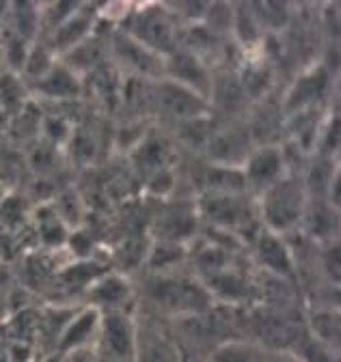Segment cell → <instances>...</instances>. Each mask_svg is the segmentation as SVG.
Returning a JSON list of instances; mask_svg holds the SVG:
<instances>
[{"label": "cell", "mask_w": 341, "mask_h": 362, "mask_svg": "<svg viewBox=\"0 0 341 362\" xmlns=\"http://www.w3.org/2000/svg\"><path fill=\"white\" fill-rule=\"evenodd\" d=\"M143 300L149 315L158 317V320L170 317L173 322L182 320V317L207 313L216 306L197 276L178 274V269L151 274L145 281Z\"/></svg>", "instance_id": "1"}, {"label": "cell", "mask_w": 341, "mask_h": 362, "mask_svg": "<svg viewBox=\"0 0 341 362\" xmlns=\"http://www.w3.org/2000/svg\"><path fill=\"white\" fill-rule=\"evenodd\" d=\"M255 201H258L255 211H258V220L264 229L287 238L301 229L309 205V194L303 184V175L287 173L260 197H255Z\"/></svg>", "instance_id": "2"}, {"label": "cell", "mask_w": 341, "mask_h": 362, "mask_svg": "<svg viewBox=\"0 0 341 362\" xmlns=\"http://www.w3.org/2000/svg\"><path fill=\"white\" fill-rule=\"evenodd\" d=\"M184 26L166 5H139L125 16L123 33L160 59L173 54L182 43Z\"/></svg>", "instance_id": "3"}, {"label": "cell", "mask_w": 341, "mask_h": 362, "mask_svg": "<svg viewBox=\"0 0 341 362\" xmlns=\"http://www.w3.org/2000/svg\"><path fill=\"white\" fill-rule=\"evenodd\" d=\"M137 349V320L130 310L102 313L96 354L102 362H132Z\"/></svg>", "instance_id": "4"}, {"label": "cell", "mask_w": 341, "mask_h": 362, "mask_svg": "<svg viewBox=\"0 0 341 362\" xmlns=\"http://www.w3.org/2000/svg\"><path fill=\"white\" fill-rule=\"evenodd\" d=\"M137 349L132 362H182V345L173 330L162 326L154 315H137Z\"/></svg>", "instance_id": "5"}, {"label": "cell", "mask_w": 341, "mask_h": 362, "mask_svg": "<svg viewBox=\"0 0 341 362\" xmlns=\"http://www.w3.org/2000/svg\"><path fill=\"white\" fill-rule=\"evenodd\" d=\"M253 149L255 143L244 121H229L227 125L214 127L203 147L209 164L229 168H242Z\"/></svg>", "instance_id": "6"}, {"label": "cell", "mask_w": 341, "mask_h": 362, "mask_svg": "<svg viewBox=\"0 0 341 362\" xmlns=\"http://www.w3.org/2000/svg\"><path fill=\"white\" fill-rule=\"evenodd\" d=\"M287 173V158L281 145L255 147L242 166L246 194H253V199L260 197L266 188L277 184Z\"/></svg>", "instance_id": "7"}, {"label": "cell", "mask_w": 341, "mask_h": 362, "mask_svg": "<svg viewBox=\"0 0 341 362\" xmlns=\"http://www.w3.org/2000/svg\"><path fill=\"white\" fill-rule=\"evenodd\" d=\"M333 74L328 71L326 65L322 63H311L305 67L303 74H298L294 84L285 90V95L281 100V108L285 115L301 112L309 108H320L324 98L328 95Z\"/></svg>", "instance_id": "8"}, {"label": "cell", "mask_w": 341, "mask_h": 362, "mask_svg": "<svg viewBox=\"0 0 341 362\" xmlns=\"http://www.w3.org/2000/svg\"><path fill=\"white\" fill-rule=\"evenodd\" d=\"M151 102L160 110L162 117L175 121L178 125L209 115V104L203 98H199L197 93H192V90L168 82L164 78L158 80V86L151 93Z\"/></svg>", "instance_id": "9"}, {"label": "cell", "mask_w": 341, "mask_h": 362, "mask_svg": "<svg viewBox=\"0 0 341 362\" xmlns=\"http://www.w3.org/2000/svg\"><path fill=\"white\" fill-rule=\"evenodd\" d=\"M164 80L180 84L199 98L207 102L209 88H212V78H214V67L201 61L197 54H192L186 48H178L173 54L164 59Z\"/></svg>", "instance_id": "10"}, {"label": "cell", "mask_w": 341, "mask_h": 362, "mask_svg": "<svg viewBox=\"0 0 341 362\" xmlns=\"http://www.w3.org/2000/svg\"><path fill=\"white\" fill-rule=\"evenodd\" d=\"M250 252L255 257V263L266 276L283 279L294 283L296 279V267H294V257L289 250V244L283 235H277L272 231H266L264 226L250 240Z\"/></svg>", "instance_id": "11"}, {"label": "cell", "mask_w": 341, "mask_h": 362, "mask_svg": "<svg viewBox=\"0 0 341 362\" xmlns=\"http://www.w3.org/2000/svg\"><path fill=\"white\" fill-rule=\"evenodd\" d=\"M110 50H112V57L117 59V63L130 74H134L139 78L162 80V76H164V59L149 52L145 45L134 41L130 35H125L123 30L117 33L110 39Z\"/></svg>", "instance_id": "12"}, {"label": "cell", "mask_w": 341, "mask_h": 362, "mask_svg": "<svg viewBox=\"0 0 341 362\" xmlns=\"http://www.w3.org/2000/svg\"><path fill=\"white\" fill-rule=\"evenodd\" d=\"M96 9L89 11V7L80 5L67 20H63L52 33H50V41L46 43L48 50L59 59L65 57L69 50H74L76 45H80L82 41H87L93 30H96Z\"/></svg>", "instance_id": "13"}, {"label": "cell", "mask_w": 341, "mask_h": 362, "mask_svg": "<svg viewBox=\"0 0 341 362\" xmlns=\"http://www.w3.org/2000/svg\"><path fill=\"white\" fill-rule=\"evenodd\" d=\"M100 317H102V313L91 306L74 310V315L69 317V322L65 324V328L59 337L54 354H69L74 349L96 347V339H98V330H100Z\"/></svg>", "instance_id": "14"}, {"label": "cell", "mask_w": 341, "mask_h": 362, "mask_svg": "<svg viewBox=\"0 0 341 362\" xmlns=\"http://www.w3.org/2000/svg\"><path fill=\"white\" fill-rule=\"evenodd\" d=\"M134 298L132 285L123 276H102L98 279L89 293H87V306L100 310V313H112V310H127V304Z\"/></svg>", "instance_id": "15"}, {"label": "cell", "mask_w": 341, "mask_h": 362, "mask_svg": "<svg viewBox=\"0 0 341 362\" xmlns=\"http://www.w3.org/2000/svg\"><path fill=\"white\" fill-rule=\"evenodd\" d=\"M35 88L39 95L48 100H71L80 93V78L57 59L50 71L35 82Z\"/></svg>", "instance_id": "16"}, {"label": "cell", "mask_w": 341, "mask_h": 362, "mask_svg": "<svg viewBox=\"0 0 341 362\" xmlns=\"http://www.w3.org/2000/svg\"><path fill=\"white\" fill-rule=\"evenodd\" d=\"M231 39H236L238 45L244 50H253L264 43L266 33L262 30L258 18L253 13L250 3L246 5H233V22H231Z\"/></svg>", "instance_id": "17"}, {"label": "cell", "mask_w": 341, "mask_h": 362, "mask_svg": "<svg viewBox=\"0 0 341 362\" xmlns=\"http://www.w3.org/2000/svg\"><path fill=\"white\" fill-rule=\"evenodd\" d=\"M305 330L322 345L339 351V310L337 308H311L305 317Z\"/></svg>", "instance_id": "18"}, {"label": "cell", "mask_w": 341, "mask_h": 362, "mask_svg": "<svg viewBox=\"0 0 341 362\" xmlns=\"http://www.w3.org/2000/svg\"><path fill=\"white\" fill-rule=\"evenodd\" d=\"M207 362H266V349L244 337L229 339L207 354Z\"/></svg>", "instance_id": "19"}, {"label": "cell", "mask_w": 341, "mask_h": 362, "mask_svg": "<svg viewBox=\"0 0 341 362\" xmlns=\"http://www.w3.org/2000/svg\"><path fill=\"white\" fill-rule=\"evenodd\" d=\"M291 351L301 358L303 362H339V351L322 345L320 341H316L307 330H303V334L298 337V341L294 343Z\"/></svg>", "instance_id": "20"}, {"label": "cell", "mask_w": 341, "mask_h": 362, "mask_svg": "<svg viewBox=\"0 0 341 362\" xmlns=\"http://www.w3.org/2000/svg\"><path fill=\"white\" fill-rule=\"evenodd\" d=\"M61 362H100L96 347H84V349H74L69 354H59Z\"/></svg>", "instance_id": "21"}, {"label": "cell", "mask_w": 341, "mask_h": 362, "mask_svg": "<svg viewBox=\"0 0 341 362\" xmlns=\"http://www.w3.org/2000/svg\"><path fill=\"white\" fill-rule=\"evenodd\" d=\"M266 362H303L291 349H281V351H266Z\"/></svg>", "instance_id": "22"}, {"label": "cell", "mask_w": 341, "mask_h": 362, "mask_svg": "<svg viewBox=\"0 0 341 362\" xmlns=\"http://www.w3.org/2000/svg\"><path fill=\"white\" fill-rule=\"evenodd\" d=\"M41 362H61V356L59 354H50V356H46Z\"/></svg>", "instance_id": "23"}]
</instances>
